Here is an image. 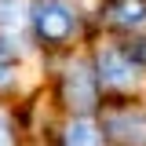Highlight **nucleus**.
<instances>
[{
	"mask_svg": "<svg viewBox=\"0 0 146 146\" xmlns=\"http://www.w3.org/2000/svg\"><path fill=\"white\" fill-rule=\"evenodd\" d=\"M62 146H102V131L91 124V121H73V124L66 128Z\"/></svg>",
	"mask_w": 146,
	"mask_h": 146,
	"instance_id": "5",
	"label": "nucleus"
},
{
	"mask_svg": "<svg viewBox=\"0 0 146 146\" xmlns=\"http://www.w3.org/2000/svg\"><path fill=\"white\" fill-rule=\"evenodd\" d=\"M33 22H36L40 40L58 44V40H66V36L73 33V26H77V11H73L66 0H40L36 11H33Z\"/></svg>",
	"mask_w": 146,
	"mask_h": 146,
	"instance_id": "1",
	"label": "nucleus"
},
{
	"mask_svg": "<svg viewBox=\"0 0 146 146\" xmlns=\"http://www.w3.org/2000/svg\"><path fill=\"white\" fill-rule=\"evenodd\" d=\"M117 22L121 26H143L146 22V4L143 0H124L117 7Z\"/></svg>",
	"mask_w": 146,
	"mask_h": 146,
	"instance_id": "7",
	"label": "nucleus"
},
{
	"mask_svg": "<svg viewBox=\"0 0 146 146\" xmlns=\"http://www.w3.org/2000/svg\"><path fill=\"white\" fill-rule=\"evenodd\" d=\"M66 99L77 110H91L95 106V73L84 62H73L66 73Z\"/></svg>",
	"mask_w": 146,
	"mask_h": 146,
	"instance_id": "3",
	"label": "nucleus"
},
{
	"mask_svg": "<svg viewBox=\"0 0 146 146\" xmlns=\"http://www.w3.org/2000/svg\"><path fill=\"white\" fill-rule=\"evenodd\" d=\"M99 77H102V84H110V88H131L139 80V70H135V62L124 51L102 48L99 51Z\"/></svg>",
	"mask_w": 146,
	"mask_h": 146,
	"instance_id": "2",
	"label": "nucleus"
},
{
	"mask_svg": "<svg viewBox=\"0 0 146 146\" xmlns=\"http://www.w3.org/2000/svg\"><path fill=\"white\" fill-rule=\"evenodd\" d=\"M110 131H117L131 146H146V113H117L110 117Z\"/></svg>",
	"mask_w": 146,
	"mask_h": 146,
	"instance_id": "4",
	"label": "nucleus"
},
{
	"mask_svg": "<svg viewBox=\"0 0 146 146\" xmlns=\"http://www.w3.org/2000/svg\"><path fill=\"white\" fill-rule=\"evenodd\" d=\"M0 146H11V128H7V117L0 113Z\"/></svg>",
	"mask_w": 146,
	"mask_h": 146,
	"instance_id": "9",
	"label": "nucleus"
},
{
	"mask_svg": "<svg viewBox=\"0 0 146 146\" xmlns=\"http://www.w3.org/2000/svg\"><path fill=\"white\" fill-rule=\"evenodd\" d=\"M11 80H15V62L7 51H0V88H7Z\"/></svg>",
	"mask_w": 146,
	"mask_h": 146,
	"instance_id": "8",
	"label": "nucleus"
},
{
	"mask_svg": "<svg viewBox=\"0 0 146 146\" xmlns=\"http://www.w3.org/2000/svg\"><path fill=\"white\" fill-rule=\"evenodd\" d=\"M22 26H26V4L22 0H0V29L18 33Z\"/></svg>",
	"mask_w": 146,
	"mask_h": 146,
	"instance_id": "6",
	"label": "nucleus"
}]
</instances>
